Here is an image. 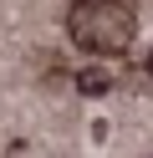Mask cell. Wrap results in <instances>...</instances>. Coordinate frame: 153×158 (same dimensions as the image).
<instances>
[{"label": "cell", "mask_w": 153, "mask_h": 158, "mask_svg": "<svg viewBox=\"0 0 153 158\" xmlns=\"http://www.w3.org/2000/svg\"><path fill=\"white\" fill-rule=\"evenodd\" d=\"M148 77H153V51H148Z\"/></svg>", "instance_id": "cell-3"}, {"label": "cell", "mask_w": 153, "mask_h": 158, "mask_svg": "<svg viewBox=\"0 0 153 158\" xmlns=\"http://www.w3.org/2000/svg\"><path fill=\"white\" fill-rule=\"evenodd\" d=\"M133 31H138V15L122 0H77L66 10V36L71 46H82L87 56H117L128 51Z\"/></svg>", "instance_id": "cell-1"}, {"label": "cell", "mask_w": 153, "mask_h": 158, "mask_svg": "<svg viewBox=\"0 0 153 158\" xmlns=\"http://www.w3.org/2000/svg\"><path fill=\"white\" fill-rule=\"evenodd\" d=\"M107 87H112V77H107V72H97V66L77 77V92H82V97H102Z\"/></svg>", "instance_id": "cell-2"}]
</instances>
